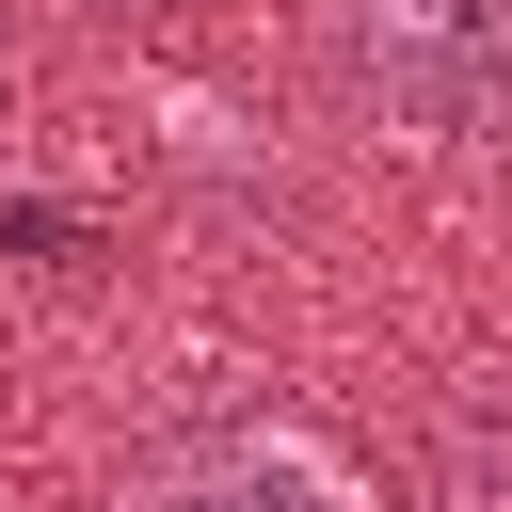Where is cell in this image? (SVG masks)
I'll use <instances>...</instances> for the list:
<instances>
[{"label":"cell","mask_w":512,"mask_h":512,"mask_svg":"<svg viewBox=\"0 0 512 512\" xmlns=\"http://www.w3.org/2000/svg\"><path fill=\"white\" fill-rule=\"evenodd\" d=\"M320 64L368 128L464 144L512 112V0H320Z\"/></svg>","instance_id":"1"},{"label":"cell","mask_w":512,"mask_h":512,"mask_svg":"<svg viewBox=\"0 0 512 512\" xmlns=\"http://www.w3.org/2000/svg\"><path fill=\"white\" fill-rule=\"evenodd\" d=\"M112 512H384V496H368L320 432H256V416H240V432H176V448H144Z\"/></svg>","instance_id":"2"}]
</instances>
